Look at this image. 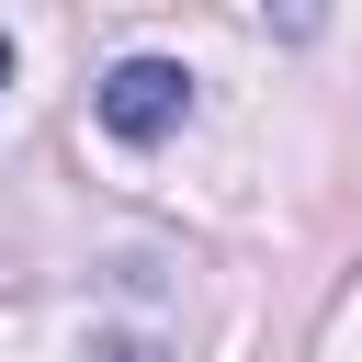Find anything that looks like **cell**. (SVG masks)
<instances>
[{"label":"cell","mask_w":362,"mask_h":362,"mask_svg":"<svg viewBox=\"0 0 362 362\" xmlns=\"http://www.w3.org/2000/svg\"><path fill=\"white\" fill-rule=\"evenodd\" d=\"M260 23H272L283 45H317V34H328V0H260Z\"/></svg>","instance_id":"obj_2"},{"label":"cell","mask_w":362,"mask_h":362,"mask_svg":"<svg viewBox=\"0 0 362 362\" xmlns=\"http://www.w3.org/2000/svg\"><path fill=\"white\" fill-rule=\"evenodd\" d=\"M90 362H147V351L136 339H90Z\"/></svg>","instance_id":"obj_3"},{"label":"cell","mask_w":362,"mask_h":362,"mask_svg":"<svg viewBox=\"0 0 362 362\" xmlns=\"http://www.w3.org/2000/svg\"><path fill=\"white\" fill-rule=\"evenodd\" d=\"M90 113H102V136H124V147H158V136L192 113V68H181V57H124V68L90 90Z\"/></svg>","instance_id":"obj_1"},{"label":"cell","mask_w":362,"mask_h":362,"mask_svg":"<svg viewBox=\"0 0 362 362\" xmlns=\"http://www.w3.org/2000/svg\"><path fill=\"white\" fill-rule=\"evenodd\" d=\"M0 90H11V34H0Z\"/></svg>","instance_id":"obj_4"}]
</instances>
